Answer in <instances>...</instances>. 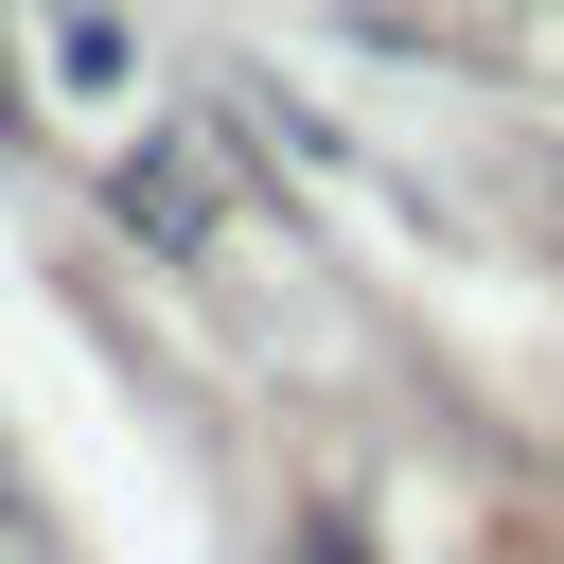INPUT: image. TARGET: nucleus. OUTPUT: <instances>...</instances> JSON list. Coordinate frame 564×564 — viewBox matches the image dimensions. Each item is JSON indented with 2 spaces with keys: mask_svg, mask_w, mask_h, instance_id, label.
Wrapping results in <instances>:
<instances>
[{
  "mask_svg": "<svg viewBox=\"0 0 564 564\" xmlns=\"http://www.w3.org/2000/svg\"><path fill=\"white\" fill-rule=\"evenodd\" d=\"M123 229H141V247H176V264H194V247L229 229V176H212V123H176V141H141V159H123Z\"/></svg>",
  "mask_w": 564,
  "mask_h": 564,
  "instance_id": "nucleus-1",
  "label": "nucleus"
},
{
  "mask_svg": "<svg viewBox=\"0 0 564 564\" xmlns=\"http://www.w3.org/2000/svg\"><path fill=\"white\" fill-rule=\"evenodd\" d=\"M53 70H70V88H123V18H106V0H53Z\"/></svg>",
  "mask_w": 564,
  "mask_h": 564,
  "instance_id": "nucleus-2",
  "label": "nucleus"
},
{
  "mask_svg": "<svg viewBox=\"0 0 564 564\" xmlns=\"http://www.w3.org/2000/svg\"><path fill=\"white\" fill-rule=\"evenodd\" d=\"M300 564H370V529H352V511H317V529H300Z\"/></svg>",
  "mask_w": 564,
  "mask_h": 564,
  "instance_id": "nucleus-3",
  "label": "nucleus"
},
{
  "mask_svg": "<svg viewBox=\"0 0 564 564\" xmlns=\"http://www.w3.org/2000/svg\"><path fill=\"white\" fill-rule=\"evenodd\" d=\"M0 123H18V88H0Z\"/></svg>",
  "mask_w": 564,
  "mask_h": 564,
  "instance_id": "nucleus-4",
  "label": "nucleus"
}]
</instances>
